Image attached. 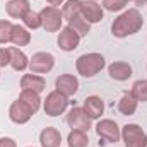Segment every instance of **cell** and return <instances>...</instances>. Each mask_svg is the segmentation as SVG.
Instances as JSON below:
<instances>
[{"instance_id":"1","label":"cell","mask_w":147,"mask_h":147,"mask_svg":"<svg viewBox=\"0 0 147 147\" xmlns=\"http://www.w3.org/2000/svg\"><path fill=\"white\" fill-rule=\"evenodd\" d=\"M144 26V17L139 9H128L121 12L111 24V34L115 38H127L139 33Z\"/></svg>"},{"instance_id":"2","label":"cell","mask_w":147,"mask_h":147,"mask_svg":"<svg viewBox=\"0 0 147 147\" xmlns=\"http://www.w3.org/2000/svg\"><path fill=\"white\" fill-rule=\"evenodd\" d=\"M105 65H106V60L101 53H84L75 62L77 74H80L82 77H87V79L99 74L105 69Z\"/></svg>"},{"instance_id":"3","label":"cell","mask_w":147,"mask_h":147,"mask_svg":"<svg viewBox=\"0 0 147 147\" xmlns=\"http://www.w3.org/2000/svg\"><path fill=\"white\" fill-rule=\"evenodd\" d=\"M39 16H41V28L46 33H57L62 29L63 16H62V10L58 7L48 5V7L39 10Z\"/></svg>"},{"instance_id":"4","label":"cell","mask_w":147,"mask_h":147,"mask_svg":"<svg viewBox=\"0 0 147 147\" xmlns=\"http://www.w3.org/2000/svg\"><path fill=\"white\" fill-rule=\"evenodd\" d=\"M69 103H70L69 98L55 89V91H51V92L46 96V99H45V103H43V110H45V113H46L48 116H58V115H63V113L67 111Z\"/></svg>"},{"instance_id":"5","label":"cell","mask_w":147,"mask_h":147,"mask_svg":"<svg viewBox=\"0 0 147 147\" xmlns=\"http://www.w3.org/2000/svg\"><path fill=\"white\" fill-rule=\"evenodd\" d=\"M121 139L125 147H147V134L137 123H127L121 127Z\"/></svg>"},{"instance_id":"6","label":"cell","mask_w":147,"mask_h":147,"mask_svg":"<svg viewBox=\"0 0 147 147\" xmlns=\"http://www.w3.org/2000/svg\"><path fill=\"white\" fill-rule=\"evenodd\" d=\"M96 134L101 140L110 142V144H116L121 139V128L118 127V123L115 120H110V118H105V120L98 121Z\"/></svg>"},{"instance_id":"7","label":"cell","mask_w":147,"mask_h":147,"mask_svg":"<svg viewBox=\"0 0 147 147\" xmlns=\"http://www.w3.org/2000/svg\"><path fill=\"white\" fill-rule=\"evenodd\" d=\"M55 67V57L50 51H38L29 60V70L31 74H48Z\"/></svg>"},{"instance_id":"8","label":"cell","mask_w":147,"mask_h":147,"mask_svg":"<svg viewBox=\"0 0 147 147\" xmlns=\"http://www.w3.org/2000/svg\"><path fill=\"white\" fill-rule=\"evenodd\" d=\"M67 125L72 130L89 132V128H91V118L87 116V113L84 111V108L74 106L72 110L67 113Z\"/></svg>"},{"instance_id":"9","label":"cell","mask_w":147,"mask_h":147,"mask_svg":"<svg viewBox=\"0 0 147 147\" xmlns=\"http://www.w3.org/2000/svg\"><path fill=\"white\" fill-rule=\"evenodd\" d=\"M80 16L89 24H96V22L103 21L105 9H103V5H99L94 0H82V3H80Z\"/></svg>"},{"instance_id":"10","label":"cell","mask_w":147,"mask_h":147,"mask_svg":"<svg viewBox=\"0 0 147 147\" xmlns=\"http://www.w3.org/2000/svg\"><path fill=\"white\" fill-rule=\"evenodd\" d=\"M57 43H58V48L62 51H74L79 46V43H80V36L74 31L72 28L65 26V28L60 29L58 38H57Z\"/></svg>"},{"instance_id":"11","label":"cell","mask_w":147,"mask_h":147,"mask_svg":"<svg viewBox=\"0 0 147 147\" xmlns=\"http://www.w3.org/2000/svg\"><path fill=\"white\" fill-rule=\"evenodd\" d=\"M55 89L58 92L65 94L67 98L69 96H74L79 91V79L75 75H72V74H62L55 80Z\"/></svg>"},{"instance_id":"12","label":"cell","mask_w":147,"mask_h":147,"mask_svg":"<svg viewBox=\"0 0 147 147\" xmlns=\"http://www.w3.org/2000/svg\"><path fill=\"white\" fill-rule=\"evenodd\" d=\"M31 116H33V113L28 110L19 99H16V101L10 105V108H9V118H10V121L16 123V125H24V123H28V121L31 120Z\"/></svg>"},{"instance_id":"13","label":"cell","mask_w":147,"mask_h":147,"mask_svg":"<svg viewBox=\"0 0 147 147\" xmlns=\"http://www.w3.org/2000/svg\"><path fill=\"white\" fill-rule=\"evenodd\" d=\"M82 108H84V111L87 113V116L91 120H98L105 113V103H103V99L99 96H87L84 99V106Z\"/></svg>"},{"instance_id":"14","label":"cell","mask_w":147,"mask_h":147,"mask_svg":"<svg viewBox=\"0 0 147 147\" xmlns=\"http://www.w3.org/2000/svg\"><path fill=\"white\" fill-rule=\"evenodd\" d=\"M46 87V80L43 79V75L38 74H24L21 77V89L26 91H34V92H43Z\"/></svg>"},{"instance_id":"15","label":"cell","mask_w":147,"mask_h":147,"mask_svg":"<svg viewBox=\"0 0 147 147\" xmlns=\"http://www.w3.org/2000/svg\"><path fill=\"white\" fill-rule=\"evenodd\" d=\"M5 10L12 19H24V16L31 10L29 0H9L5 3Z\"/></svg>"},{"instance_id":"16","label":"cell","mask_w":147,"mask_h":147,"mask_svg":"<svg viewBox=\"0 0 147 147\" xmlns=\"http://www.w3.org/2000/svg\"><path fill=\"white\" fill-rule=\"evenodd\" d=\"M108 74L113 80L123 82L132 77V65L128 62H113L108 67Z\"/></svg>"},{"instance_id":"17","label":"cell","mask_w":147,"mask_h":147,"mask_svg":"<svg viewBox=\"0 0 147 147\" xmlns=\"http://www.w3.org/2000/svg\"><path fill=\"white\" fill-rule=\"evenodd\" d=\"M39 142H41V147H60L62 134L55 127H46L39 134Z\"/></svg>"},{"instance_id":"18","label":"cell","mask_w":147,"mask_h":147,"mask_svg":"<svg viewBox=\"0 0 147 147\" xmlns=\"http://www.w3.org/2000/svg\"><path fill=\"white\" fill-rule=\"evenodd\" d=\"M9 53H10V67L16 72H24L26 69H29V58L22 50H19L17 46H10Z\"/></svg>"},{"instance_id":"19","label":"cell","mask_w":147,"mask_h":147,"mask_svg":"<svg viewBox=\"0 0 147 147\" xmlns=\"http://www.w3.org/2000/svg\"><path fill=\"white\" fill-rule=\"evenodd\" d=\"M137 106H139V101L135 99V96L130 91H127V92L121 94V98L118 101V111L123 116H132L137 111Z\"/></svg>"},{"instance_id":"20","label":"cell","mask_w":147,"mask_h":147,"mask_svg":"<svg viewBox=\"0 0 147 147\" xmlns=\"http://www.w3.org/2000/svg\"><path fill=\"white\" fill-rule=\"evenodd\" d=\"M10 43L17 48L21 46H28L31 43V33L26 26H21V24H14L12 28V34H10Z\"/></svg>"},{"instance_id":"21","label":"cell","mask_w":147,"mask_h":147,"mask_svg":"<svg viewBox=\"0 0 147 147\" xmlns=\"http://www.w3.org/2000/svg\"><path fill=\"white\" fill-rule=\"evenodd\" d=\"M17 99L31 111L33 115H34V113L39 110V106H41V98H39V94L34 92V91H26V89H22Z\"/></svg>"},{"instance_id":"22","label":"cell","mask_w":147,"mask_h":147,"mask_svg":"<svg viewBox=\"0 0 147 147\" xmlns=\"http://www.w3.org/2000/svg\"><path fill=\"white\" fill-rule=\"evenodd\" d=\"M67 144H69V147H87L89 146L87 132H82V130H70V134L67 135Z\"/></svg>"},{"instance_id":"23","label":"cell","mask_w":147,"mask_h":147,"mask_svg":"<svg viewBox=\"0 0 147 147\" xmlns=\"http://www.w3.org/2000/svg\"><path fill=\"white\" fill-rule=\"evenodd\" d=\"M69 28H72L74 31L79 34V36H87L89 34V31H91V24L79 14V16H75L74 19H70L69 21Z\"/></svg>"},{"instance_id":"24","label":"cell","mask_w":147,"mask_h":147,"mask_svg":"<svg viewBox=\"0 0 147 147\" xmlns=\"http://www.w3.org/2000/svg\"><path fill=\"white\" fill-rule=\"evenodd\" d=\"M80 3H82V0H65V3H63V7H62V16H63V19L70 21L75 16H79V14H80Z\"/></svg>"},{"instance_id":"25","label":"cell","mask_w":147,"mask_h":147,"mask_svg":"<svg viewBox=\"0 0 147 147\" xmlns=\"http://www.w3.org/2000/svg\"><path fill=\"white\" fill-rule=\"evenodd\" d=\"M130 92L135 96V99L139 103H147V80H144V79L135 80Z\"/></svg>"},{"instance_id":"26","label":"cell","mask_w":147,"mask_h":147,"mask_svg":"<svg viewBox=\"0 0 147 147\" xmlns=\"http://www.w3.org/2000/svg\"><path fill=\"white\" fill-rule=\"evenodd\" d=\"M22 22H24V26H26L28 29H39V28H41V16H39V12L29 10V12L24 16Z\"/></svg>"},{"instance_id":"27","label":"cell","mask_w":147,"mask_h":147,"mask_svg":"<svg viewBox=\"0 0 147 147\" xmlns=\"http://www.w3.org/2000/svg\"><path fill=\"white\" fill-rule=\"evenodd\" d=\"M12 28L14 24L7 19H0V45H5L10 41V34H12Z\"/></svg>"},{"instance_id":"28","label":"cell","mask_w":147,"mask_h":147,"mask_svg":"<svg viewBox=\"0 0 147 147\" xmlns=\"http://www.w3.org/2000/svg\"><path fill=\"white\" fill-rule=\"evenodd\" d=\"M130 0H103V9L110 12H120L128 5Z\"/></svg>"},{"instance_id":"29","label":"cell","mask_w":147,"mask_h":147,"mask_svg":"<svg viewBox=\"0 0 147 147\" xmlns=\"http://www.w3.org/2000/svg\"><path fill=\"white\" fill-rule=\"evenodd\" d=\"M10 65V53L9 48H0V69Z\"/></svg>"},{"instance_id":"30","label":"cell","mask_w":147,"mask_h":147,"mask_svg":"<svg viewBox=\"0 0 147 147\" xmlns=\"http://www.w3.org/2000/svg\"><path fill=\"white\" fill-rule=\"evenodd\" d=\"M0 147H17V144L10 137H0Z\"/></svg>"},{"instance_id":"31","label":"cell","mask_w":147,"mask_h":147,"mask_svg":"<svg viewBox=\"0 0 147 147\" xmlns=\"http://www.w3.org/2000/svg\"><path fill=\"white\" fill-rule=\"evenodd\" d=\"M51 7H58V5H62V3H65V0H46Z\"/></svg>"},{"instance_id":"32","label":"cell","mask_w":147,"mask_h":147,"mask_svg":"<svg viewBox=\"0 0 147 147\" xmlns=\"http://www.w3.org/2000/svg\"><path fill=\"white\" fill-rule=\"evenodd\" d=\"M130 2H134L135 5H146L147 0H130Z\"/></svg>"},{"instance_id":"33","label":"cell","mask_w":147,"mask_h":147,"mask_svg":"<svg viewBox=\"0 0 147 147\" xmlns=\"http://www.w3.org/2000/svg\"><path fill=\"white\" fill-rule=\"evenodd\" d=\"M94 2H98V0H94Z\"/></svg>"}]
</instances>
